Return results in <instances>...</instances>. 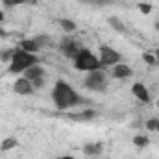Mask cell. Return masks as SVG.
Listing matches in <instances>:
<instances>
[{
	"mask_svg": "<svg viewBox=\"0 0 159 159\" xmlns=\"http://www.w3.org/2000/svg\"><path fill=\"white\" fill-rule=\"evenodd\" d=\"M52 100L57 109H69V107H74V106H80L85 102L65 80L56 81V85L52 89Z\"/></svg>",
	"mask_w": 159,
	"mask_h": 159,
	"instance_id": "cell-1",
	"label": "cell"
},
{
	"mask_svg": "<svg viewBox=\"0 0 159 159\" xmlns=\"http://www.w3.org/2000/svg\"><path fill=\"white\" fill-rule=\"evenodd\" d=\"M34 65H39V57L35 54H30L26 50H20V48H15L13 52V57L9 61V72L11 74H20L24 70H28L30 67Z\"/></svg>",
	"mask_w": 159,
	"mask_h": 159,
	"instance_id": "cell-2",
	"label": "cell"
},
{
	"mask_svg": "<svg viewBox=\"0 0 159 159\" xmlns=\"http://www.w3.org/2000/svg\"><path fill=\"white\" fill-rule=\"evenodd\" d=\"M74 67H76L78 70H85V72L102 69L100 59H98L89 48H81L78 54H76V57H74Z\"/></svg>",
	"mask_w": 159,
	"mask_h": 159,
	"instance_id": "cell-3",
	"label": "cell"
},
{
	"mask_svg": "<svg viewBox=\"0 0 159 159\" xmlns=\"http://www.w3.org/2000/svg\"><path fill=\"white\" fill-rule=\"evenodd\" d=\"M85 87L91 89V91H94V93L106 91V87H107V74H106L102 69L91 70V72L87 74V78H85Z\"/></svg>",
	"mask_w": 159,
	"mask_h": 159,
	"instance_id": "cell-4",
	"label": "cell"
},
{
	"mask_svg": "<svg viewBox=\"0 0 159 159\" xmlns=\"http://www.w3.org/2000/svg\"><path fill=\"white\" fill-rule=\"evenodd\" d=\"M100 65H102V69L104 67H113V65H117V63H120L122 61V56H120L117 50H113L111 46H100Z\"/></svg>",
	"mask_w": 159,
	"mask_h": 159,
	"instance_id": "cell-5",
	"label": "cell"
},
{
	"mask_svg": "<svg viewBox=\"0 0 159 159\" xmlns=\"http://www.w3.org/2000/svg\"><path fill=\"white\" fill-rule=\"evenodd\" d=\"M59 48H61V52H63L67 57H72V59L76 57V54L81 50V46H80V44H78L74 39H70V37H65V39L61 41Z\"/></svg>",
	"mask_w": 159,
	"mask_h": 159,
	"instance_id": "cell-6",
	"label": "cell"
},
{
	"mask_svg": "<svg viewBox=\"0 0 159 159\" xmlns=\"http://www.w3.org/2000/svg\"><path fill=\"white\" fill-rule=\"evenodd\" d=\"M13 91L17 94H32L34 93V85H32L30 80L19 78V80H15V83H13Z\"/></svg>",
	"mask_w": 159,
	"mask_h": 159,
	"instance_id": "cell-7",
	"label": "cell"
},
{
	"mask_svg": "<svg viewBox=\"0 0 159 159\" xmlns=\"http://www.w3.org/2000/svg\"><path fill=\"white\" fill-rule=\"evenodd\" d=\"M131 74H133V70L128 65H124L122 61L117 63V65H113V69H111V76L117 80H126V78H129Z\"/></svg>",
	"mask_w": 159,
	"mask_h": 159,
	"instance_id": "cell-8",
	"label": "cell"
},
{
	"mask_svg": "<svg viewBox=\"0 0 159 159\" xmlns=\"http://www.w3.org/2000/svg\"><path fill=\"white\" fill-rule=\"evenodd\" d=\"M131 93H133V96L137 98V100H141V102H144V104H148L150 102V93H148V89L143 85V83H133L131 85Z\"/></svg>",
	"mask_w": 159,
	"mask_h": 159,
	"instance_id": "cell-9",
	"label": "cell"
},
{
	"mask_svg": "<svg viewBox=\"0 0 159 159\" xmlns=\"http://www.w3.org/2000/svg\"><path fill=\"white\" fill-rule=\"evenodd\" d=\"M22 74H24V78H26V80H30V81H34V80L44 78V69H43L41 65H34V67H30L28 70H24Z\"/></svg>",
	"mask_w": 159,
	"mask_h": 159,
	"instance_id": "cell-10",
	"label": "cell"
},
{
	"mask_svg": "<svg viewBox=\"0 0 159 159\" xmlns=\"http://www.w3.org/2000/svg\"><path fill=\"white\" fill-rule=\"evenodd\" d=\"M102 148H104L102 143H89V144L83 146V154L89 156V157H96V156L102 154Z\"/></svg>",
	"mask_w": 159,
	"mask_h": 159,
	"instance_id": "cell-11",
	"label": "cell"
},
{
	"mask_svg": "<svg viewBox=\"0 0 159 159\" xmlns=\"http://www.w3.org/2000/svg\"><path fill=\"white\" fill-rule=\"evenodd\" d=\"M96 117V111L94 109H85V111H80V113H72L69 115V119L72 120H78V122H83V120H91Z\"/></svg>",
	"mask_w": 159,
	"mask_h": 159,
	"instance_id": "cell-12",
	"label": "cell"
},
{
	"mask_svg": "<svg viewBox=\"0 0 159 159\" xmlns=\"http://www.w3.org/2000/svg\"><path fill=\"white\" fill-rule=\"evenodd\" d=\"M19 48H20V50H26V52H30V54H35L37 50H41L39 44L35 43V39H22Z\"/></svg>",
	"mask_w": 159,
	"mask_h": 159,
	"instance_id": "cell-13",
	"label": "cell"
},
{
	"mask_svg": "<svg viewBox=\"0 0 159 159\" xmlns=\"http://www.w3.org/2000/svg\"><path fill=\"white\" fill-rule=\"evenodd\" d=\"M59 26H61L65 32H74V30H76V24H74L72 20H69V19H61V20H59Z\"/></svg>",
	"mask_w": 159,
	"mask_h": 159,
	"instance_id": "cell-14",
	"label": "cell"
},
{
	"mask_svg": "<svg viewBox=\"0 0 159 159\" xmlns=\"http://www.w3.org/2000/svg\"><path fill=\"white\" fill-rule=\"evenodd\" d=\"M109 24H111L117 32H120V34H124V32H126V26H124L122 22H119V19H117V17H111V19H109Z\"/></svg>",
	"mask_w": 159,
	"mask_h": 159,
	"instance_id": "cell-15",
	"label": "cell"
},
{
	"mask_svg": "<svg viewBox=\"0 0 159 159\" xmlns=\"http://www.w3.org/2000/svg\"><path fill=\"white\" fill-rule=\"evenodd\" d=\"M15 146H17V139H15V137H7V139L2 143L0 148H2V150H11V148H15Z\"/></svg>",
	"mask_w": 159,
	"mask_h": 159,
	"instance_id": "cell-16",
	"label": "cell"
},
{
	"mask_svg": "<svg viewBox=\"0 0 159 159\" xmlns=\"http://www.w3.org/2000/svg\"><path fill=\"white\" fill-rule=\"evenodd\" d=\"M133 144L139 146V148H144V146L148 144V137H144V135H137V137H133Z\"/></svg>",
	"mask_w": 159,
	"mask_h": 159,
	"instance_id": "cell-17",
	"label": "cell"
},
{
	"mask_svg": "<svg viewBox=\"0 0 159 159\" xmlns=\"http://www.w3.org/2000/svg\"><path fill=\"white\" fill-rule=\"evenodd\" d=\"M35 39V43L39 44V48H43V46H50L52 44V39H48L46 35H37V37H34Z\"/></svg>",
	"mask_w": 159,
	"mask_h": 159,
	"instance_id": "cell-18",
	"label": "cell"
},
{
	"mask_svg": "<svg viewBox=\"0 0 159 159\" xmlns=\"http://www.w3.org/2000/svg\"><path fill=\"white\" fill-rule=\"evenodd\" d=\"M83 4H91V6H107L113 0H81Z\"/></svg>",
	"mask_w": 159,
	"mask_h": 159,
	"instance_id": "cell-19",
	"label": "cell"
},
{
	"mask_svg": "<svg viewBox=\"0 0 159 159\" xmlns=\"http://www.w3.org/2000/svg\"><path fill=\"white\" fill-rule=\"evenodd\" d=\"M143 59H144L148 65H157V57H156L154 54H148V52H146V54H143Z\"/></svg>",
	"mask_w": 159,
	"mask_h": 159,
	"instance_id": "cell-20",
	"label": "cell"
},
{
	"mask_svg": "<svg viewBox=\"0 0 159 159\" xmlns=\"http://www.w3.org/2000/svg\"><path fill=\"white\" fill-rule=\"evenodd\" d=\"M13 52H15V50H6V52H0V59H2L4 63H6V61H11Z\"/></svg>",
	"mask_w": 159,
	"mask_h": 159,
	"instance_id": "cell-21",
	"label": "cell"
},
{
	"mask_svg": "<svg viewBox=\"0 0 159 159\" xmlns=\"http://www.w3.org/2000/svg\"><path fill=\"white\" fill-rule=\"evenodd\" d=\"M139 9H141V13L148 15V13L152 11V6H150V4H146V2H141V4H139Z\"/></svg>",
	"mask_w": 159,
	"mask_h": 159,
	"instance_id": "cell-22",
	"label": "cell"
},
{
	"mask_svg": "<svg viewBox=\"0 0 159 159\" xmlns=\"http://www.w3.org/2000/svg\"><path fill=\"white\" fill-rule=\"evenodd\" d=\"M146 129H150V131H156L157 129V119H150L146 122Z\"/></svg>",
	"mask_w": 159,
	"mask_h": 159,
	"instance_id": "cell-23",
	"label": "cell"
},
{
	"mask_svg": "<svg viewBox=\"0 0 159 159\" xmlns=\"http://www.w3.org/2000/svg\"><path fill=\"white\" fill-rule=\"evenodd\" d=\"M24 0H2V4L4 6H7V7H13V6H19V4H22Z\"/></svg>",
	"mask_w": 159,
	"mask_h": 159,
	"instance_id": "cell-24",
	"label": "cell"
},
{
	"mask_svg": "<svg viewBox=\"0 0 159 159\" xmlns=\"http://www.w3.org/2000/svg\"><path fill=\"white\" fill-rule=\"evenodd\" d=\"M32 85H34V89H41V87L44 85V80H43V78H39V80H34V81H32Z\"/></svg>",
	"mask_w": 159,
	"mask_h": 159,
	"instance_id": "cell-25",
	"label": "cell"
},
{
	"mask_svg": "<svg viewBox=\"0 0 159 159\" xmlns=\"http://www.w3.org/2000/svg\"><path fill=\"white\" fill-rule=\"evenodd\" d=\"M59 159H74V157H70V156H63V157H59Z\"/></svg>",
	"mask_w": 159,
	"mask_h": 159,
	"instance_id": "cell-26",
	"label": "cell"
},
{
	"mask_svg": "<svg viewBox=\"0 0 159 159\" xmlns=\"http://www.w3.org/2000/svg\"><path fill=\"white\" fill-rule=\"evenodd\" d=\"M2 19H4V13H2V11H0V22H2Z\"/></svg>",
	"mask_w": 159,
	"mask_h": 159,
	"instance_id": "cell-27",
	"label": "cell"
},
{
	"mask_svg": "<svg viewBox=\"0 0 159 159\" xmlns=\"http://www.w3.org/2000/svg\"><path fill=\"white\" fill-rule=\"evenodd\" d=\"M156 57H157V61H159V50H157V52H156Z\"/></svg>",
	"mask_w": 159,
	"mask_h": 159,
	"instance_id": "cell-28",
	"label": "cell"
},
{
	"mask_svg": "<svg viewBox=\"0 0 159 159\" xmlns=\"http://www.w3.org/2000/svg\"><path fill=\"white\" fill-rule=\"evenodd\" d=\"M28 2H32V4H35V2H37V0H28Z\"/></svg>",
	"mask_w": 159,
	"mask_h": 159,
	"instance_id": "cell-29",
	"label": "cell"
},
{
	"mask_svg": "<svg viewBox=\"0 0 159 159\" xmlns=\"http://www.w3.org/2000/svg\"><path fill=\"white\" fill-rule=\"evenodd\" d=\"M156 131H159V119H157V129H156Z\"/></svg>",
	"mask_w": 159,
	"mask_h": 159,
	"instance_id": "cell-30",
	"label": "cell"
},
{
	"mask_svg": "<svg viewBox=\"0 0 159 159\" xmlns=\"http://www.w3.org/2000/svg\"><path fill=\"white\" fill-rule=\"evenodd\" d=\"M157 107H159V98H157Z\"/></svg>",
	"mask_w": 159,
	"mask_h": 159,
	"instance_id": "cell-31",
	"label": "cell"
},
{
	"mask_svg": "<svg viewBox=\"0 0 159 159\" xmlns=\"http://www.w3.org/2000/svg\"><path fill=\"white\" fill-rule=\"evenodd\" d=\"M94 159H96V157H94Z\"/></svg>",
	"mask_w": 159,
	"mask_h": 159,
	"instance_id": "cell-32",
	"label": "cell"
}]
</instances>
